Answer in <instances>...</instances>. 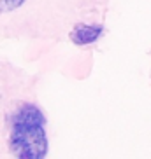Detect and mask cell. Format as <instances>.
Returning a JSON list of instances; mask_svg holds the SVG:
<instances>
[{
	"mask_svg": "<svg viewBox=\"0 0 151 159\" xmlns=\"http://www.w3.org/2000/svg\"><path fill=\"white\" fill-rule=\"evenodd\" d=\"M47 119L35 103H19L11 117L9 152L18 159H44L49 142Z\"/></svg>",
	"mask_w": 151,
	"mask_h": 159,
	"instance_id": "cell-1",
	"label": "cell"
},
{
	"mask_svg": "<svg viewBox=\"0 0 151 159\" xmlns=\"http://www.w3.org/2000/svg\"><path fill=\"white\" fill-rule=\"evenodd\" d=\"M104 33V26L102 25H85L79 23L76 25L72 32L69 33L71 35V40L76 44V46H88V44L97 42Z\"/></svg>",
	"mask_w": 151,
	"mask_h": 159,
	"instance_id": "cell-2",
	"label": "cell"
},
{
	"mask_svg": "<svg viewBox=\"0 0 151 159\" xmlns=\"http://www.w3.org/2000/svg\"><path fill=\"white\" fill-rule=\"evenodd\" d=\"M25 2H28V0H0V14L12 12V11L19 9Z\"/></svg>",
	"mask_w": 151,
	"mask_h": 159,
	"instance_id": "cell-3",
	"label": "cell"
}]
</instances>
